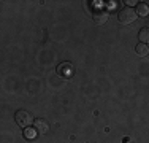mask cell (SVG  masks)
<instances>
[{"label": "cell", "mask_w": 149, "mask_h": 143, "mask_svg": "<svg viewBox=\"0 0 149 143\" xmlns=\"http://www.w3.org/2000/svg\"><path fill=\"white\" fill-rule=\"evenodd\" d=\"M92 18H94L95 24H105L106 21H108V13H106L105 10H95L94 14H92Z\"/></svg>", "instance_id": "4"}, {"label": "cell", "mask_w": 149, "mask_h": 143, "mask_svg": "<svg viewBox=\"0 0 149 143\" xmlns=\"http://www.w3.org/2000/svg\"><path fill=\"white\" fill-rule=\"evenodd\" d=\"M15 119H16V123L19 124L21 127H29L30 124H33V116L29 113V111H26V110H19V111H16L15 114Z\"/></svg>", "instance_id": "2"}, {"label": "cell", "mask_w": 149, "mask_h": 143, "mask_svg": "<svg viewBox=\"0 0 149 143\" xmlns=\"http://www.w3.org/2000/svg\"><path fill=\"white\" fill-rule=\"evenodd\" d=\"M136 14H135V10L130 8V6H125V8H122L118 14V19L120 24H132L135 19H136Z\"/></svg>", "instance_id": "1"}, {"label": "cell", "mask_w": 149, "mask_h": 143, "mask_svg": "<svg viewBox=\"0 0 149 143\" xmlns=\"http://www.w3.org/2000/svg\"><path fill=\"white\" fill-rule=\"evenodd\" d=\"M70 70H72V64H68V62H65V64H60V65L57 67V73L60 75V76H63V75H67Z\"/></svg>", "instance_id": "8"}, {"label": "cell", "mask_w": 149, "mask_h": 143, "mask_svg": "<svg viewBox=\"0 0 149 143\" xmlns=\"http://www.w3.org/2000/svg\"><path fill=\"white\" fill-rule=\"evenodd\" d=\"M148 13H149V8H148L146 3L138 2L136 8H135V14H136V16H148Z\"/></svg>", "instance_id": "5"}, {"label": "cell", "mask_w": 149, "mask_h": 143, "mask_svg": "<svg viewBox=\"0 0 149 143\" xmlns=\"http://www.w3.org/2000/svg\"><path fill=\"white\" fill-rule=\"evenodd\" d=\"M138 40H140L143 45H146L148 40H149V29L148 27H144V29H141L140 30V34H138Z\"/></svg>", "instance_id": "6"}, {"label": "cell", "mask_w": 149, "mask_h": 143, "mask_svg": "<svg viewBox=\"0 0 149 143\" xmlns=\"http://www.w3.org/2000/svg\"><path fill=\"white\" fill-rule=\"evenodd\" d=\"M33 134H35V132H32V130H27V132H24V135H27L29 138H32V137H33Z\"/></svg>", "instance_id": "9"}, {"label": "cell", "mask_w": 149, "mask_h": 143, "mask_svg": "<svg viewBox=\"0 0 149 143\" xmlns=\"http://www.w3.org/2000/svg\"><path fill=\"white\" fill-rule=\"evenodd\" d=\"M33 129L37 134H46L49 130V124L45 119H33Z\"/></svg>", "instance_id": "3"}, {"label": "cell", "mask_w": 149, "mask_h": 143, "mask_svg": "<svg viewBox=\"0 0 149 143\" xmlns=\"http://www.w3.org/2000/svg\"><path fill=\"white\" fill-rule=\"evenodd\" d=\"M135 51H136V54H138V56L144 57V56H148L149 49H148V45H143V43H138V45H136V48H135Z\"/></svg>", "instance_id": "7"}]
</instances>
